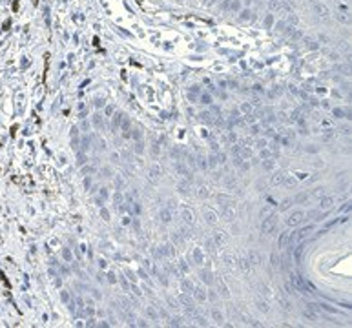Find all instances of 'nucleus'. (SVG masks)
I'll return each mask as SVG.
<instances>
[{
	"instance_id": "obj_15",
	"label": "nucleus",
	"mask_w": 352,
	"mask_h": 328,
	"mask_svg": "<svg viewBox=\"0 0 352 328\" xmlns=\"http://www.w3.org/2000/svg\"><path fill=\"white\" fill-rule=\"evenodd\" d=\"M239 9H243V7H241V2H239V0H230V9H228V11H232V13L235 11V13H237V11H239Z\"/></svg>"
},
{
	"instance_id": "obj_23",
	"label": "nucleus",
	"mask_w": 352,
	"mask_h": 328,
	"mask_svg": "<svg viewBox=\"0 0 352 328\" xmlns=\"http://www.w3.org/2000/svg\"><path fill=\"white\" fill-rule=\"evenodd\" d=\"M314 11L318 13L319 17H325V15H327V9H325L323 6H319V4H316V6H314Z\"/></svg>"
},
{
	"instance_id": "obj_4",
	"label": "nucleus",
	"mask_w": 352,
	"mask_h": 328,
	"mask_svg": "<svg viewBox=\"0 0 352 328\" xmlns=\"http://www.w3.org/2000/svg\"><path fill=\"white\" fill-rule=\"evenodd\" d=\"M159 177H161V168L153 166L150 170V181L153 182V184H157V182H159Z\"/></svg>"
},
{
	"instance_id": "obj_48",
	"label": "nucleus",
	"mask_w": 352,
	"mask_h": 328,
	"mask_svg": "<svg viewBox=\"0 0 352 328\" xmlns=\"http://www.w3.org/2000/svg\"><path fill=\"white\" fill-rule=\"evenodd\" d=\"M146 312H148V315H150V317H153V319H155V317H157V312L153 310V308H148Z\"/></svg>"
},
{
	"instance_id": "obj_2",
	"label": "nucleus",
	"mask_w": 352,
	"mask_h": 328,
	"mask_svg": "<svg viewBox=\"0 0 352 328\" xmlns=\"http://www.w3.org/2000/svg\"><path fill=\"white\" fill-rule=\"evenodd\" d=\"M303 217H305V213H303V212H296V213H292L290 219H288V224H290V226L299 224V222L303 221Z\"/></svg>"
},
{
	"instance_id": "obj_30",
	"label": "nucleus",
	"mask_w": 352,
	"mask_h": 328,
	"mask_svg": "<svg viewBox=\"0 0 352 328\" xmlns=\"http://www.w3.org/2000/svg\"><path fill=\"white\" fill-rule=\"evenodd\" d=\"M334 115L343 117V115H349V111H347V109H341V108H338V109H334Z\"/></svg>"
},
{
	"instance_id": "obj_52",
	"label": "nucleus",
	"mask_w": 352,
	"mask_h": 328,
	"mask_svg": "<svg viewBox=\"0 0 352 328\" xmlns=\"http://www.w3.org/2000/svg\"><path fill=\"white\" fill-rule=\"evenodd\" d=\"M290 206V201L286 199V201H283V204H281V210H286V208Z\"/></svg>"
},
{
	"instance_id": "obj_22",
	"label": "nucleus",
	"mask_w": 352,
	"mask_h": 328,
	"mask_svg": "<svg viewBox=\"0 0 352 328\" xmlns=\"http://www.w3.org/2000/svg\"><path fill=\"white\" fill-rule=\"evenodd\" d=\"M223 241H225V235L219 232V233H215L214 235V242H215V246H219V244H223Z\"/></svg>"
},
{
	"instance_id": "obj_36",
	"label": "nucleus",
	"mask_w": 352,
	"mask_h": 328,
	"mask_svg": "<svg viewBox=\"0 0 352 328\" xmlns=\"http://www.w3.org/2000/svg\"><path fill=\"white\" fill-rule=\"evenodd\" d=\"M221 9H223V11H228V9H230V0H223Z\"/></svg>"
},
{
	"instance_id": "obj_35",
	"label": "nucleus",
	"mask_w": 352,
	"mask_h": 328,
	"mask_svg": "<svg viewBox=\"0 0 352 328\" xmlns=\"http://www.w3.org/2000/svg\"><path fill=\"white\" fill-rule=\"evenodd\" d=\"M270 259H272V266H279V257H277L276 253H272Z\"/></svg>"
},
{
	"instance_id": "obj_7",
	"label": "nucleus",
	"mask_w": 352,
	"mask_h": 328,
	"mask_svg": "<svg viewBox=\"0 0 352 328\" xmlns=\"http://www.w3.org/2000/svg\"><path fill=\"white\" fill-rule=\"evenodd\" d=\"M286 244H288V233H281L279 235V241H277V248L279 250H283V248H286Z\"/></svg>"
},
{
	"instance_id": "obj_32",
	"label": "nucleus",
	"mask_w": 352,
	"mask_h": 328,
	"mask_svg": "<svg viewBox=\"0 0 352 328\" xmlns=\"http://www.w3.org/2000/svg\"><path fill=\"white\" fill-rule=\"evenodd\" d=\"M274 29H277V31H283V29H285V22H283V20L276 22V24H274Z\"/></svg>"
},
{
	"instance_id": "obj_46",
	"label": "nucleus",
	"mask_w": 352,
	"mask_h": 328,
	"mask_svg": "<svg viewBox=\"0 0 352 328\" xmlns=\"http://www.w3.org/2000/svg\"><path fill=\"white\" fill-rule=\"evenodd\" d=\"M235 141H237L235 133H228V142H235Z\"/></svg>"
},
{
	"instance_id": "obj_37",
	"label": "nucleus",
	"mask_w": 352,
	"mask_h": 328,
	"mask_svg": "<svg viewBox=\"0 0 352 328\" xmlns=\"http://www.w3.org/2000/svg\"><path fill=\"white\" fill-rule=\"evenodd\" d=\"M201 100H202V104H212V97L210 95H201Z\"/></svg>"
},
{
	"instance_id": "obj_53",
	"label": "nucleus",
	"mask_w": 352,
	"mask_h": 328,
	"mask_svg": "<svg viewBox=\"0 0 352 328\" xmlns=\"http://www.w3.org/2000/svg\"><path fill=\"white\" fill-rule=\"evenodd\" d=\"M119 122H121V115H115V118H113V126H119Z\"/></svg>"
},
{
	"instance_id": "obj_57",
	"label": "nucleus",
	"mask_w": 352,
	"mask_h": 328,
	"mask_svg": "<svg viewBox=\"0 0 352 328\" xmlns=\"http://www.w3.org/2000/svg\"><path fill=\"white\" fill-rule=\"evenodd\" d=\"M170 325H177V326H179V325H181V317H175V319H172Z\"/></svg>"
},
{
	"instance_id": "obj_38",
	"label": "nucleus",
	"mask_w": 352,
	"mask_h": 328,
	"mask_svg": "<svg viewBox=\"0 0 352 328\" xmlns=\"http://www.w3.org/2000/svg\"><path fill=\"white\" fill-rule=\"evenodd\" d=\"M179 191L181 193H188V184H186V182H181V184H179Z\"/></svg>"
},
{
	"instance_id": "obj_29",
	"label": "nucleus",
	"mask_w": 352,
	"mask_h": 328,
	"mask_svg": "<svg viewBox=\"0 0 352 328\" xmlns=\"http://www.w3.org/2000/svg\"><path fill=\"white\" fill-rule=\"evenodd\" d=\"M219 284H221V295H223V297H228V288L225 286V282L219 281Z\"/></svg>"
},
{
	"instance_id": "obj_3",
	"label": "nucleus",
	"mask_w": 352,
	"mask_h": 328,
	"mask_svg": "<svg viewBox=\"0 0 352 328\" xmlns=\"http://www.w3.org/2000/svg\"><path fill=\"white\" fill-rule=\"evenodd\" d=\"M193 297L197 303H204L206 301V292L202 288H193Z\"/></svg>"
},
{
	"instance_id": "obj_24",
	"label": "nucleus",
	"mask_w": 352,
	"mask_h": 328,
	"mask_svg": "<svg viewBox=\"0 0 352 328\" xmlns=\"http://www.w3.org/2000/svg\"><path fill=\"white\" fill-rule=\"evenodd\" d=\"M179 303H181L182 306H190V299H188L186 294H181V295H179Z\"/></svg>"
},
{
	"instance_id": "obj_31",
	"label": "nucleus",
	"mask_w": 352,
	"mask_h": 328,
	"mask_svg": "<svg viewBox=\"0 0 352 328\" xmlns=\"http://www.w3.org/2000/svg\"><path fill=\"white\" fill-rule=\"evenodd\" d=\"M306 199H308V195H306V193H299V195H297L294 201H296V202H303V201H306Z\"/></svg>"
},
{
	"instance_id": "obj_5",
	"label": "nucleus",
	"mask_w": 352,
	"mask_h": 328,
	"mask_svg": "<svg viewBox=\"0 0 352 328\" xmlns=\"http://www.w3.org/2000/svg\"><path fill=\"white\" fill-rule=\"evenodd\" d=\"M334 202H336V199H334V197H325L323 201H321L319 208H321V210H330V208L334 206Z\"/></svg>"
},
{
	"instance_id": "obj_27",
	"label": "nucleus",
	"mask_w": 352,
	"mask_h": 328,
	"mask_svg": "<svg viewBox=\"0 0 352 328\" xmlns=\"http://www.w3.org/2000/svg\"><path fill=\"white\" fill-rule=\"evenodd\" d=\"M263 166H265V170H274V161L265 159V161H263Z\"/></svg>"
},
{
	"instance_id": "obj_39",
	"label": "nucleus",
	"mask_w": 352,
	"mask_h": 328,
	"mask_svg": "<svg viewBox=\"0 0 352 328\" xmlns=\"http://www.w3.org/2000/svg\"><path fill=\"white\" fill-rule=\"evenodd\" d=\"M113 201H115V204H121V202H122V193H115Z\"/></svg>"
},
{
	"instance_id": "obj_62",
	"label": "nucleus",
	"mask_w": 352,
	"mask_h": 328,
	"mask_svg": "<svg viewBox=\"0 0 352 328\" xmlns=\"http://www.w3.org/2000/svg\"><path fill=\"white\" fill-rule=\"evenodd\" d=\"M99 264H101V268H106V261L101 259V262H99Z\"/></svg>"
},
{
	"instance_id": "obj_59",
	"label": "nucleus",
	"mask_w": 352,
	"mask_h": 328,
	"mask_svg": "<svg viewBox=\"0 0 352 328\" xmlns=\"http://www.w3.org/2000/svg\"><path fill=\"white\" fill-rule=\"evenodd\" d=\"M288 20L292 22V24H297V17H294V15L290 13V17H288Z\"/></svg>"
},
{
	"instance_id": "obj_45",
	"label": "nucleus",
	"mask_w": 352,
	"mask_h": 328,
	"mask_svg": "<svg viewBox=\"0 0 352 328\" xmlns=\"http://www.w3.org/2000/svg\"><path fill=\"white\" fill-rule=\"evenodd\" d=\"M225 264H226L228 268H230L232 264H234V262H232V257H230V255H225Z\"/></svg>"
},
{
	"instance_id": "obj_54",
	"label": "nucleus",
	"mask_w": 352,
	"mask_h": 328,
	"mask_svg": "<svg viewBox=\"0 0 352 328\" xmlns=\"http://www.w3.org/2000/svg\"><path fill=\"white\" fill-rule=\"evenodd\" d=\"M290 37H292V38H299L301 33H299V31H290Z\"/></svg>"
},
{
	"instance_id": "obj_51",
	"label": "nucleus",
	"mask_w": 352,
	"mask_h": 328,
	"mask_svg": "<svg viewBox=\"0 0 352 328\" xmlns=\"http://www.w3.org/2000/svg\"><path fill=\"white\" fill-rule=\"evenodd\" d=\"M62 255H64V259H66V261L71 259V253H69V250H64V252H62Z\"/></svg>"
},
{
	"instance_id": "obj_56",
	"label": "nucleus",
	"mask_w": 352,
	"mask_h": 328,
	"mask_svg": "<svg viewBox=\"0 0 352 328\" xmlns=\"http://www.w3.org/2000/svg\"><path fill=\"white\" fill-rule=\"evenodd\" d=\"M199 195H201V197H208V190H206V188H201Z\"/></svg>"
},
{
	"instance_id": "obj_25",
	"label": "nucleus",
	"mask_w": 352,
	"mask_h": 328,
	"mask_svg": "<svg viewBox=\"0 0 352 328\" xmlns=\"http://www.w3.org/2000/svg\"><path fill=\"white\" fill-rule=\"evenodd\" d=\"M272 26H274V17H272V15H266V18H265V27L270 29Z\"/></svg>"
},
{
	"instance_id": "obj_63",
	"label": "nucleus",
	"mask_w": 352,
	"mask_h": 328,
	"mask_svg": "<svg viewBox=\"0 0 352 328\" xmlns=\"http://www.w3.org/2000/svg\"><path fill=\"white\" fill-rule=\"evenodd\" d=\"M214 2H215V0H208V4H214Z\"/></svg>"
},
{
	"instance_id": "obj_11",
	"label": "nucleus",
	"mask_w": 352,
	"mask_h": 328,
	"mask_svg": "<svg viewBox=\"0 0 352 328\" xmlns=\"http://www.w3.org/2000/svg\"><path fill=\"white\" fill-rule=\"evenodd\" d=\"M259 157L265 161V159H270L272 157V148H268V146H265V148H261V151H259Z\"/></svg>"
},
{
	"instance_id": "obj_55",
	"label": "nucleus",
	"mask_w": 352,
	"mask_h": 328,
	"mask_svg": "<svg viewBox=\"0 0 352 328\" xmlns=\"http://www.w3.org/2000/svg\"><path fill=\"white\" fill-rule=\"evenodd\" d=\"M106 115H108V117L113 115V106H108V108H106Z\"/></svg>"
},
{
	"instance_id": "obj_13",
	"label": "nucleus",
	"mask_w": 352,
	"mask_h": 328,
	"mask_svg": "<svg viewBox=\"0 0 352 328\" xmlns=\"http://www.w3.org/2000/svg\"><path fill=\"white\" fill-rule=\"evenodd\" d=\"M336 18L341 22V24H350V17L347 13H336Z\"/></svg>"
},
{
	"instance_id": "obj_33",
	"label": "nucleus",
	"mask_w": 352,
	"mask_h": 328,
	"mask_svg": "<svg viewBox=\"0 0 352 328\" xmlns=\"http://www.w3.org/2000/svg\"><path fill=\"white\" fill-rule=\"evenodd\" d=\"M241 111H243V113H250V111H252V106H250V104H241Z\"/></svg>"
},
{
	"instance_id": "obj_42",
	"label": "nucleus",
	"mask_w": 352,
	"mask_h": 328,
	"mask_svg": "<svg viewBox=\"0 0 352 328\" xmlns=\"http://www.w3.org/2000/svg\"><path fill=\"white\" fill-rule=\"evenodd\" d=\"M226 186H228V188H232V186H235V179H232V177H228V179H226Z\"/></svg>"
},
{
	"instance_id": "obj_43",
	"label": "nucleus",
	"mask_w": 352,
	"mask_h": 328,
	"mask_svg": "<svg viewBox=\"0 0 352 328\" xmlns=\"http://www.w3.org/2000/svg\"><path fill=\"white\" fill-rule=\"evenodd\" d=\"M266 144H268V142H266L265 139H259V141H257V148L261 150V148H265V146H266Z\"/></svg>"
},
{
	"instance_id": "obj_58",
	"label": "nucleus",
	"mask_w": 352,
	"mask_h": 328,
	"mask_svg": "<svg viewBox=\"0 0 352 328\" xmlns=\"http://www.w3.org/2000/svg\"><path fill=\"white\" fill-rule=\"evenodd\" d=\"M306 44H308V49H318V44L316 42H306Z\"/></svg>"
},
{
	"instance_id": "obj_20",
	"label": "nucleus",
	"mask_w": 352,
	"mask_h": 328,
	"mask_svg": "<svg viewBox=\"0 0 352 328\" xmlns=\"http://www.w3.org/2000/svg\"><path fill=\"white\" fill-rule=\"evenodd\" d=\"M239 266H241V270H243V272H248V270H250V262H248V259H239Z\"/></svg>"
},
{
	"instance_id": "obj_21",
	"label": "nucleus",
	"mask_w": 352,
	"mask_h": 328,
	"mask_svg": "<svg viewBox=\"0 0 352 328\" xmlns=\"http://www.w3.org/2000/svg\"><path fill=\"white\" fill-rule=\"evenodd\" d=\"M161 217H162V221H164V222H170V221H172V212H170V210H162Z\"/></svg>"
},
{
	"instance_id": "obj_28",
	"label": "nucleus",
	"mask_w": 352,
	"mask_h": 328,
	"mask_svg": "<svg viewBox=\"0 0 352 328\" xmlns=\"http://www.w3.org/2000/svg\"><path fill=\"white\" fill-rule=\"evenodd\" d=\"M197 161H199L197 164H199V168H201V170H206V168H208V162H206V159H204V157H199Z\"/></svg>"
},
{
	"instance_id": "obj_10",
	"label": "nucleus",
	"mask_w": 352,
	"mask_h": 328,
	"mask_svg": "<svg viewBox=\"0 0 352 328\" xmlns=\"http://www.w3.org/2000/svg\"><path fill=\"white\" fill-rule=\"evenodd\" d=\"M181 215H182V221H184L186 224H192V222H193V213L190 210H182Z\"/></svg>"
},
{
	"instance_id": "obj_6",
	"label": "nucleus",
	"mask_w": 352,
	"mask_h": 328,
	"mask_svg": "<svg viewBox=\"0 0 352 328\" xmlns=\"http://www.w3.org/2000/svg\"><path fill=\"white\" fill-rule=\"evenodd\" d=\"M285 182V175L281 171H276L274 175H272V184L274 186H277V184H283Z\"/></svg>"
},
{
	"instance_id": "obj_12",
	"label": "nucleus",
	"mask_w": 352,
	"mask_h": 328,
	"mask_svg": "<svg viewBox=\"0 0 352 328\" xmlns=\"http://www.w3.org/2000/svg\"><path fill=\"white\" fill-rule=\"evenodd\" d=\"M237 13H239L241 20H248V18H252V11H250V9H239Z\"/></svg>"
},
{
	"instance_id": "obj_41",
	"label": "nucleus",
	"mask_w": 352,
	"mask_h": 328,
	"mask_svg": "<svg viewBox=\"0 0 352 328\" xmlns=\"http://www.w3.org/2000/svg\"><path fill=\"white\" fill-rule=\"evenodd\" d=\"M60 299H62L64 303H68V301H69V294H68V292H60Z\"/></svg>"
},
{
	"instance_id": "obj_47",
	"label": "nucleus",
	"mask_w": 352,
	"mask_h": 328,
	"mask_svg": "<svg viewBox=\"0 0 352 328\" xmlns=\"http://www.w3.org/2000/svg\"><path fill=\"white\" fill-rule=\"evenodd\" d=\"M296 184H297L296 179H292V177H290V179H286V186H296Z\"/></svg>"
},
{
	"instance_id": "obj_17",
	"label": "nucleus",
	"mask_w": 352,
	"mask_h": 328,
	"mask_svg": "<svg viewBox=\"0 0 352 328\" xmlns=\"http://www.w3.org/2000/svg\"><path fill=\"white\" fill-rule=\"evenodd\" d=\"M181 288H182V292H190V290H193V282L188 281V279H184V281L181 282Z\"/></svg>"
},
{
	"instance_id": "obj_8",
	"label": "nucleus",
	"mask_w": 352,
	"mask_h": 328,
	"mask_svg": "<svg viewBox=\"0 0 352 328\" xmlns=\"http://www.w3.org/2000/svg\"><path fill=\"white\" fill-rule=\"evenodd\" d=\"M248 262H250V264H254V266H257V264L261 262L259 253H257V252H250V253H248Z\"/></svg>"
},
{
	"instance_id": "obj_18",
	"label": "nucleus",
	"mask_w": 352,
	"mask_h": 328,
	"mask_svg": "<svg viewBox=\"0 0 352 328\" xmlns=\"http://www.w3.org/2000/svg\"><path fill=\"white\" fill-rule=\"evenodd\" d=\"M212 319H214L215 323H223V314L219 310H217V308H214V310H212Z\"/></svg>"
},
{
	"instance_id": "obj_50",
	"label": "nucleus",
	"mask_w": 352,
	"mask_h": 328,
	"mask_svg": "<svg viewBox=\"0 0 352 328\" xmlns=\"http://www.w3.org/2000/svg\"><path fill=\"white\" fill-rule=\"evenodd\" d=\"M217 164V155H210V166H215Z\"/></svg>"
},
{
	"instance_id": "obj_1",
	"label": "nucleus",
	"mask_w": 352,
	"mask_h": 328,
	"mask_svg": "<svg viewBox=\"0 0 352 328\" xmlns=\"http://www.w3.org/2000/svg\"><path fill=\"white\" fill-rule=\"evenodd\" d=\"M274 226H276V217H274V215H268V217H265V219H263L261 232H263V233H272Z\"/></svg>"
},
{
	"instance_id": "obj_44",
	"label": "nucleus",
	"mask_w": 352,
	"mask_h": 328,
	"mask_svg": "<svg viewBox=\"0 0 352 328\" xmlns=\"http://www.w3.org/2000/svg\"><path fill=\"white\" fill-rule=\"evenodd\" d=\"M193 257L197 259V262H201V259H202V255H201V250H195L193 252Z\"/></svg>"
},
{
	"instance_id": "obj_16",
	"label": "nucleus",
	"mask_w": 352,
	"mask_h": 328,
	"mask_svg": "<svg viewBox=\"0 0 352 328\" xmlns=\"http://www.w3.org/2000/svg\"><path fill=\"white\" fill-rule=\"evenodd\" d=\"M255 306H257V310H261V312H268V305H266V301L255 299Z\"/></svg>"
},
{
	"instance_id": "obj_19",
	"label": "nucleus",
	"mask_w": 352,
	"mask_h": 328,
	"mask_svg": "<svg viewBox=\"0 0 352 328\" xmlns=\"http://www.w3.org/2000/svg\"><path fill=\"white\" fill-rule=\"evenodd\" d=\"M177 266H179V272H181V273H188V272H190V268H188V264H186L184 259H181L179 262H177Z\"/></svg>"
},
{
	"instance_id": "obj_26",
	"label": "nucleus",
	"mask_w": 352,
	"mask_h": 328,
	"mask_svg": "<svg viewBox=\"0 0 352 328\" xmlns=\"http://www.w3.org/2000/svg\"><path fill=\"white\" fill-rule=\"evenodd\" d=\"M201 279H202V281H206L208 284H212V282H214V279H212V275H210L208 272H202V273H201Z\"/></svg>"
},
{
	"instance_id": "obj_9",
	"label": "nucleus",
	"mask_w": 352,
	"mask_h": 328,
	"mask_svg": "<svg viewBox=\"0 0 352 328\" xmlns=\"http://www.w3.org/2000/svg\"><path fill=\"white\" fill-rule=\"evenodd\" d=\"M204 217H206V222H208V224H215V222H217V215H215L214 212H210V210L204 212Z\"/></svg>"
},
{
	"instance_id": "obj_34",
	"label": "nucleus",
	"mask_w": 352,
	"mask_h": 328,
	"mask_svg": "<svg viewBox=\"0 0 352 328\" xmlns=\"http://www.w3.org/2000/svg\"><path fill=\"white\" fill-rule=\"evenodd\" d=\"M193 321H195V325H197V326H206V321L202 319V317H195Z\"/></svg>"
},
{
	"instance_id": "obj_60",
	"label": "nucleus",
	"mask_w": 352,
	"mask_h": 328,
	"mask_svg": "<svg viewBox=\"0 0 352 328\" xmlns=\"http://www.w3.org/2000/svg\"><path fill=\"white\" fill-rule=\"evenodd\" d=\"M139 275H141V277H142V279H148V273H146L144 270H141V272H139Z\"/></svg>"
},
{
	"instance_id": "obj_49",
	"label": "nucleus",
	"mask_w": 352,
	"mask_h": 328,
	"mask_svg": "<svg viewBox=\"0 0 352 328\" xmlns=\"http://www.w3.org/2000/svg\"><path fill=\"white\" fill-rule=\"evenodd\" d=\"M254 120H255V117H252V115L248 117V115H246V117H245V120H243V122H246V124H252Z\"/></svg>"
},
{
	"instance_id": "obj_40",
	"label": "nucleus",
	"mask_w": 352,
	"mask_h": 328,
	"mask_svg": "<svg viewBox=\"0 0 352 328\" xmlns=\"http://www.w3.org/2000/svg\"><path fill=\"white\" fill-rule=\"evenodd\" d=\"M250 133H252V135H257V133H259V126H257V124L250 126Z\"/></svg>"
},
{
	"instance_id": "obj_61",
	"label": "nucleus",
	"mask_w": 352,
	"mask_h": 328,
	"mask_svg": "<svg viewBox=\"0 0 352 328\" xmlns=\"http://www.w3.org/2000/svg\"><path fill=\"white\" fill-rule=\"evenodd\" d=\"M108 277H110V279H108L110 282H115V275H113V273H110V275H108Z\"/></svg>"
},
{
	"instance_id": "obj_14",
	"label": "nucleus",
	"mask_w": 352,
	"mask_h": 328,
	"mask_svg": "<svg viewBox=\"0 0 352 328\" xmlns=\"http://www.w3.org/2000/svg\"><path fill=\"white\" fill-rule=\"evenodd\" d=\"M303 250H305V246L303 244H299L294 250V257H296V262H301V255H303Z\"/></svg>"
}]
</instances>
